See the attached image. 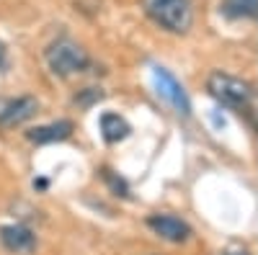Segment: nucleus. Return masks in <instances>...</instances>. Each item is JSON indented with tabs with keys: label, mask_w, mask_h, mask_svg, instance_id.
<instances>
[{
	"label": "nucleus",
	"mask_w": 258,
	"mask_h": 255,
	"mask_svg": "<svg viewBox=\"0 0 258 255\" xmlns=\"http://www.w3.org/2000/svg\"><path fill=\"white\" fill-rule=\"evenodd\" d=\"M145 13L170 34H186L194 24L191 0H142Z\"/></svg>",
	"instance_id": "1"
},
{
	"label": "nucleus",
	"mask_w": 258,
	"mask_h": 255,
	"mask_svg": "<svg viewBox=\"0 0 258 255\" xmlns=\"http://www.w3.org/2000/svg\"><path fill=\"white\" fill-rule=\"evenodd\" d=\"M153 77H155V85H158V93L173 106L181 116H188L191 114V101H188V96L183 91V85L165 67H153Z\"/></svg>",
	"instance_id": "4"
},
{
	"label": "nucleus",
	"mask_w": 258,
	"mask_h": 255,
	"mask_svg": "<svg viewBox=\"0 0 258 255\" xmlns=\"http://www.w3.org/2000/svg\"><path fill=\"white\" fill-rule=\"evenodd\" d=\"M207 91L220 103L232 106V109H243V111L250 109L253 96H255L245 80L235 77V75H227V72H212L209 80H207Z\"/></svg>",
	"instance_id": "3"
},
{
	"label": "nucleus",
	"mask_w": 258,
	"mask_h": 255,
	"mask_svg": "<svg viewBox=\"0 0 258 255\" xmlns=\"http://www.w3.org/2000/svg\"><path fill=\"white\" fill-rule=\"evenodd\" d=\"M39 114V101L34 96H18V98H3L0 101V124L3 126H18Z\"/></svg>",
	"instance_id": "5"
},
{
	"label": "nucleus",
	"mask_w": 258,
	"mask_h": 255,
	"mask_svg": "<svg viewBox=\"0 0 258 255\" xmlns=\"http://www.w3.org/2000/svg\"><path fill=\"white\" fill-rule=\"evenodd\" d=\"M222 255H253L245 245H227L225 250H222Z\"/></svg>",
	"instance_id": "11"
},
{
	"label": "nucleus",
	"mask_w": 258,
	"mask_h": 255,
	"mask_svg": "<svg viewBox=\"0 0 258 255\" xmlns=\"http://www.w3.org/2000/svg\"><path fill=\"white\" fill-rule=\"evenodd\" d=\"M227 18H258V0H222Z\"/></svg>",
	"instance_id": "10"
},
{
	"label": "nucleus",
	"mask_w": 258,
	"mask_h": 255,
	"mask_svg": "<svg viewBox=\"0 0 258 255\" xmlns=\"http://www.w3.org/2000/svg\"><path fill=\"white\" fill-rule=\"evenodd\" d=\"M0 67H6V47L0 44Z\"/></svg>",
	"instance_id": "12"
},
{
	"label": "nucleus",
	"mask_w": 258,
	"mask_h": 255,
	"mask_svg": "<svg viewBox=\"0 0 258 255\" xmlns=\"http://www.w3.org/2000/svg\"><path fill=\"white\" fill-rule=\"evenodd\" d=\"M147 224L158 237H163L168 242H186L191 237V227L183 219L170 217V214H153L147 219Z\"/></svg>",
	"instance_id": "6"
},
{
	"label": "nucleus",
	"mask_w": 258,
	"mask_h": 255,
	"mask_svg": "<svg viewBox=\"0 0 258 255\" xmlns=\"http://www.w3.org/2000/svg\"><path fill=\"white\" fill-rule=\"evenodd\" d=\"M47 67L57 75V77H73L80 75L91 67V57L80 44H75L73 39H57L47 47L44 52Z\"/></svg>",
	"instance_id": "2"
},
{
	"label": "nucleus",
	"mask_w": 258,
	"mask_h": 255,
	"mask_svg": "<svg viewBox=\"0 0 258 255\" xmlns=\"http://www.w3.org/2000/svg\"><path fill=\"white\" fill-rule=\"evenodd\" d=\"M73 134V121L68 119H59V121H52V124H44V126H36V129L29 132V139L36 142V144H49V142H62Z\"/></svg>",
	"instance_id": "8"
},
{
	"label": "nucleus",
	"mask_w": 258,
	"mask_h": 255,
	"mask_svg": "<svg viewBox=\"0 0 258 255\" xmlns=\"http://www.w3.org/2000/svg\"><path fill=\"white\" fill-rule=\"evenodd\" d=\"M0 242H3L6 250H11L16 255H24V252H31L36 247V235L24 224H3L0 227Z\"/></svg>",
	"instance_id": "7"
},
{
	"label": "nucleus",
	"mask_w": 258,
	"mask_h": 255,
	"mask_svg": "<svg viewBox=\"0 0 258 255\" xmlns=\"http://www.w3.org/2000/svg\"><path fill=\"white\" fill-rule=\"evenodd\" d=\"M98 126H101V137H103L106 142H109V144H116V142L126 139V137H129V132H132L129 121H126L124 116L114 114V111H106V114L101 116Z\"/></svg>",
	"instance_id": "9"
}]
</instances>
